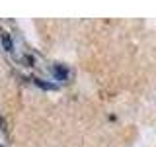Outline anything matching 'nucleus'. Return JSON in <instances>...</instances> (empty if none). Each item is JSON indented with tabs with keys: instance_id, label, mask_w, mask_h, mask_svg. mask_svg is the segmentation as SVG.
Segmentation results:
<instances>
[{
	"instance_id": "obj_1",
	"label": "nucleus",
	"mask_w": 156,
	"mask_h": 147,
	"mask_svg": "<svg viewBox=\"0 0 156 147\" xmlns=\"http://www.w3.org/2000/svg\"><path fill=\"white\" fill-rule=\"evenodd\" d=\"M53 75H55V78H58V81H66L68 69L65 65H61V63H57V65H53Z\"/></svg>"
},
{
	"instance_id": "obj_2",
	"label": "nucleus",
	"mask_w": 156,
	"mask_h": 147,
	"mask_svg": "<svg viewBox=\"0 0 156 147\" xmlns=\"http://www.w3.org/2000/svg\"><path fill=\"white\" fill-rule=\"evenodd\" d=\"M33 82H35L37 86H41V88H45V90H55V85H51V82H43L41 78H33Z\"/></svg>"
},
{
	"instance_id": "obj_3",
	"label": "nucleus",
	"mask_w": 156,
	"mask_h": 147,
	"mask_svg": "<svg viewBox=\"0 0 156 147\" xmlns=\"http://www.w3.org/2000/svg\"><path fill=\"white\" fill-rule=\"evenodd\" d=\"M2 43H4V47H6L8 51H12V41H10L8 36H2Z\"/></svg>"
}]
</instances>
